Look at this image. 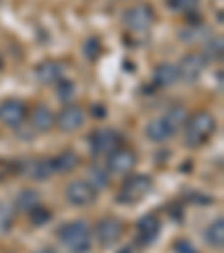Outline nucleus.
Here are the masks:
<instances>
[{
    "label": "nucleus",
    "mask_w": 224,
    "mask_h": 253,
    "mask_svg": "<svg viewBox=\"0 0 224 253\" xmlns=\"http://www.w3.org/2000/svg\"><path fill=\"white\" fill-rule=\"evenodd\" d=\"M134 166H137V155L130 148H121V146L112 150L105 162V170H110L112 175H128Z\"/></svg>",
    "instance_id": "39448f33"
},
{
    "label": "nucleus",
    "mask_w": 224,
    "mask_h": 253,
    "mask_svg": "<svg viewBox=\"0 0 224 253\" xmlns=\"http://www.w3.org/2000/svg\"><path fill=\"white\" fill-rule=\"evenodd\" d=\"M54 124H56V117H54V112L49 110L47 105H39L32 112V126L36 132H49L54 128Z\"/></svg>",
    "instance_id": "4468645a"
},
{
    "label": "nucleus",
    "mask_w": 224,
    "mask_h": 253,
    "mask_svg": "<svg viewBox=\"0 0 224 253\" xmlns=\"http://www.w3.org/2000/svg\"><path fill=\"white\" fill-rule=\"evenodd\" d=\"M206 242H209V247L213 249H222L224 247V220L222 217H218V220H213L209 224V229H206L204 233Z\"/></svg>",
    "instance_id": "a211bd4d"
},
{
    "label": "nucleus",
    "mask_w": 224,
    "mask_h": 253,
    "mask_svg": "<svg viewBox=\"0 0 224 253\" xmlns=\"http://www.w3.org/2000/svg\"><path fill=\"white\" fill-rule=\"evenodd\" d=\"M27 119V105L18 99H7L0 103V121L9 128H18Z\"/></svg>",
    "instance_id": "1a4fd4ad"
},
{
    "label": "nucleus",
    "mask_w": 224,
    "mask_h": 253,
    "mask_svg": "<svg viewBox=\"0 0 224 253\" xmlns=\"http://www.w3.org/2000/svg\"><path fill=\"white\" fill-rule=\"evenodd\" d=\"M90 143H92V153L94 155H105V157H108L115 148H119L121 139H119V134H117L115 130L101 128V130H96V132L92 134Z\"/></svg>",
    "instance_id": "9b49d317"
},
{
    "label": "nucleus",
    "mask_w": 224,
    "mask_h": 253,
    "mask_svg": "<svg viewBox=\"0 0 224 253\" xmlns=\"http://www.w3.org/2000/svg\"><path fill=\"white\" fill-rule=\"evenodd\" d=\"M16 206H18L20 211H34L36 206H41V195L36 191H32V188H25V191H20L18 200H16Z\"/></svg>",
    "instance_id": "aec40b11"
},
{
    "label": "nucleus",
    "mask_w": 224,
    "mask_h": 253,
    "mask_svg": "<svg viewBox=\"0 0 224 253\" xmlns=\"http://www.w3.org/2000/svg\"><path fill=\"white\" fill-rule=\"evenodd\" d=\"M36 79L45 85H56L58 81H63V74H65V65L58 61H43L41 65H36L34 70Z\"/></svg>",
    "instance_id": "f8f14e48"
},
{
    "label": "nucleus",
    "mask_w": 224,
    "mask_h": 253,
    "mask_svg": "<svg viewBox=\"0 0 224 253\" xmlns=\"http://www.w3.org/2000/svg\"><path fill=\"white\" fill-rule=\"evenodd\" d=\"M175 126L166 119V117H159V119H153L150 124L146 126V137L155 143H164L175 134Z\"/></svg>",
    "instance_id": "ddd939ff"
},
{
    "label": "nucleus",
    "mask_w": 224,
    "mask_h": 253,
    "mask_svg": "<svg viewBox=\"0 0 224 253\" xmlns=\"http://www.w3.org/2000/svg\"><path fill=\"white\" fill-rule=\"evenodd\" d=\"M175 249H177V253H197L195 249H193V247H191V244H188V242H179V244H177Z\"/></svg>",
    "instance_id": "bb28decb"
},
{
    "label": "nucleus",
    "mask_w": 224,
    "mask_h": 253,
    "mask_svg": "<svg viewBox=\"0 0 224 253\" xmlns=\"http://www.w3.org/2000/svg\"><path fill=\"white\" fill-rule=\"evenodd\" d=\"M166 119L177 128V126H184L188 117H186V110H184V108H181V105H177V108H173V110L166 115Z\"/></svg>",
    "instance_id": "b1692460"
},
{
    "label": "nucleus",
    "mask_w": 224,
    "mask_h": 253,
    "mask_svg": "<svg viewBox=\"0 0 224 253\" xmlns=\"http://www.w3.org/2000/svg\"><path fill=\"white\" fill-rule=\"evenodd\" d=\"M25 172H27L32 179L45 182L54 172V164H52V159H32V162L25 164Z\"/></svg>",
    "instance_id": "2eb2a0df"
},
{
    "label": "nucleus",
    "mask_w": 224,
    "mask_h": 253,
    "mask_svg": "<svg viewBox=\"0 0 224 253\" xmlns=\"http://www.w3.org/2000/svg\"><path fill=\"white\" fill-rule=\"evenodd\" d=\"M177 81H179V72H177V65H173V63H162V65L155 70V83H157V85L166 87Z\"/></svg>",
    "instance_id": "f3484780"
},
{
    "label": "nucleus",
    "mask_w": 224,
    "mask_h": 253,
    "mask_svg": "<svg viewBox=\"0 0 224 253\" xmlns=\"http://www.w3.org/2000/svg\"><path fill=\"white\" fill-rule=\"evenodd\" d=\"M94 235L99 238V242L103 247H112L115 242H119L121 235H124V224L117 217H103V220L96 224Z\"/></svg>",
    "instance_id": "9d476101"
},
{
    "label": "nucleus",
    "mask_w": 224,
    "mask_h": 253,
    "mask_svg": "<svg viewBox=\"0 0 224 253\" xmlns=\"http://www.w3.org/2000/svg\"><path fill=\"white\" fill-rule=\"evenodd\" d=\"M155 23V11L148 2H139L124 11V25L133 32H148Z\"/></svg>",
    "instance_id": "7ed1b4c3"
},
{
    "label": "nucleus",
    "mask_w": 224,
    "mask_h": 253,
    "mask_svg": "<svg viewBox=\"0 0 224 253\" xmlns=\"http://www.w3.org/2000/svg\"><path fill=\"white\" fill-rule=\"evenodd\" d=\"M168 7L179 14H193L200 7V0H168Z\"/></svg>",
    "instance_id": "412c9836"
},
{
    "label": "nucleus",
    "mask_w": 224,
    "mask_h": 253,
    "mask_svg": "<svg viewBox=\"0 0 224 253\" xmlns=\"http://www.w3.org/2000/svg\"><path fill=\"white\" fill-rule=\"evenodd\" d=\"M41 253H54V251H52V249H43V251H41Z\"/></svg>",
    "instance_id": "cd10ccee"
},
{
    "label": "nucleus",
    "mask_w": 224,
    "mask_h": 253,
    "mask_svg": "<svg viewBox=\"0 0 224 253\" xmlns=\"http://www.w3.org/2000/svg\"><path fill=\"white\" fill-rule=\"evenodd\" d=\"M83 124H86V110L74 103L65 105L56 117V126L61 132H74V130L83 128Z\"/></svg>",
    "instance_id": "6e6552de"
},
{
    "label": "nucleus",
    "mask_w": 224,
    "mask_h": 253,
    "mask_svg": "<svg viewBox=\"0 0 224 253\" xmlns=\"http://www.w3.org/2000/svg\"><path fill=\"white\" fill-rule=\"evenodd\" d=\"M29 213H32V222H34V224H43V222L49 220V213H47V211H43V209H39V206H36L34 211H29Z\"/></svg>",
    "instance_id": "a878e982"
},
{
    "label": "nucleus",
    "mask_w": 224,
    "mask_h": 253,
    "mask_svg": "<svg viewBox=\"0 0 224 253\" xmlns=\"http://www.w3.org/2000/svg\"><path fill=\"white\" fill-rule=\"evenodd\" d=\"M206 63H209V58H206L202 52L186 54V56L179 61V65H177L179 79H184V81H197V79L202 77V72L206 70Z\"/></svg>",
    "instance_id": "0eeeda50"
},
{
    "label": "nucleus",
    "mask_w": 224,
    "mask_h": 253,
    "mask_svg": "<svg viewBox=\"0 0 224 253\" xmlns=\"http://www.w3.org/2000/svg\"><path fill=\"white\" fill-rule=\"evenodd\" d=\"M52 164H54V170L67 172V170H72V168L79 166V157H77V153H72V150H65V153H61L58 157H54Z\"/></svg>",
    "instance_id": "6ab92c4d"
},
{
    "label": "nucleus",
    "mask_w": 224,
    "mask_h": 253,
    "mask_svg": "<svg viewBox=\"0 0 224 253\" xmlns=\"http://www.w3.org/2000/svg\"><path fill=\"white\" fill-rule=\"evenodd\" d=\"M56 87H58L56 94H58V99H61V101H70L72 96L77 94V85H74L72 81H58Z\"/></svg>",
    "instance_id": "4be33fe9"
},
{
    "label": "nucleus",
    "mask_w": 224,
    "mask_h": 253,
    "mask_svg": "<svg viewBox=\"0 0 224 253\" xmlns=\"http://www.w3.org/2000/svg\"><path fill=\"white\" fill-rule=\"evenodd\" d=\"M65 197L74 206H88L96 200V186L92 182H88V179H77V182L67 184Z\"/></svg>",
    "instance_id": "423d86ee"
},
{
    "label": "nucleus",
    "mask_w": 224,
    "mask_h": 253,
    "mask_svg": "<svg viewBox=\"0 0 224 253\" xmlns=\"http://www.w3.org/2000/svg\"><path fill=\"white\" fill-rule=\"evenodd\" d=\"M218 130V121L211 112H197V115L188 117L184 124V143L188 148H200L209 141Z\"/></svg>",
    "instance_id": "f257e3e1"
},
{
    "label": "nucleus",
    "mask_w": 224,
    "mask_h": 253,
    "mask_svg": "<svg viewBox=\"0 0 224 253\" xmlns=\"http://www.w3.org/2000/svg\"><path fill=\"white\" fill-rule=\"evenodd\" d=\"M58 238L70 253H86L92 247V229L81 220L63 224L58 229Z\"/></svg>",
    "instance_id": "f03ea898"
},
{
    "label": "nucleus",
    "mask_w": 224,
    "mask_h": 253,
    "mask_svg": "<svg viewBox=\"0 0 224 253\" xmlns=\"http://www.w3.org/2000/svg\"><path fill=\"white\" fill-rule=\"evenodd\" d=\"M159 229H162V222H159L157 215H143L141 220L137 222V231H139V238L143 242H153L157 238Z\"/></svg>",
    "instance_id": "dca6fc26"
},
{
    "label": "nucleus",
    "mask_w": 224,
    "mask_h": 253,
    "mask_svg": "<svg viewBox=\"0 0 224 253\" xmlns=\"http://www.w3.org/2000/svg\"><path fill=\"white\" fill-rule=\"evenodd\" d=\"M9 226H11V211H9V206L0 204V233L7 231Z\"/></svg>",
    "instance_id": "393cba45"
},
{
    "label": "nucleus",
    "mask_w": 224,
    "mask_h": 253,
    "mask_svg": "<svg viewBox=\"0 0 224 253\" xmlns=\"http://www.w3.org/2000/svg\"><path fill=\"white\" fill-rule=\"evenodd\" d=\"M206 58H222V39L220 36H215V39H211L209 43H206V52H202Z\"/></svg>",
    "instance_id": "5701e85b"
},
{
    "label": "nucleus",
    "mask_w": 224,
    "mask_h": 253,
    "mask_svg": "<svg viewBox=\"0 0 224 253\" xmlns=\"http://www.w3.org/2000/svg\"><path fill=\"white\" fill-rule=\"evenodd\" d=\"M150 191H153V179L148 175L128 177L119 191V202L121 204H134V202H139L141 197H146Z\"/></svg>",
    "instance_id": "20e7f679"
}]
</instances>
